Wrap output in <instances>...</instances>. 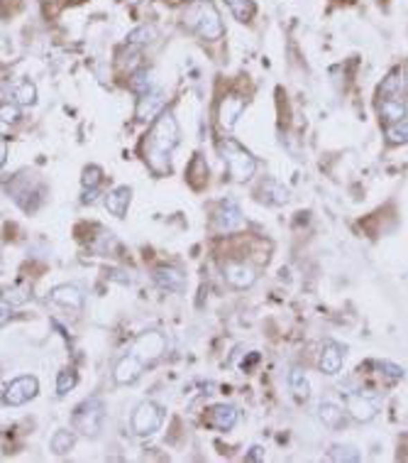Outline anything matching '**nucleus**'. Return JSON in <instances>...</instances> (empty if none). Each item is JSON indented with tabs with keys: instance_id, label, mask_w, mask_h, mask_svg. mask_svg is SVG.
<instances>
[{
	"instance_id": "f257e3e1",
	"label": "nucleus",
	"mask_w": 408,
	"mask_h": 463,
	"mask_svg": "<svg viewBox=\"0 0 408 463\" xmlns=\"http://www.w3.org/2000/svg\"><path fill=\"white\" fill-rule=\"evenodd\" d=\"M179 145V123L169 110H161L152 125L150 135L145 140V160L152 167V172L169 174L171 172V152Z\"/></svg>"
},
{
	"instance_id": "f03ea898",
	"label": "nucleus",
	"mask_w": 408,
	"mask_h": 463,
	"mask_svg": "<svg viewBox=\"0 0 408 463\" xmlns=\"http://www.w3.org/2000/svg\"><path fill=\"white\" fill-rule=\"evenodd\" d=\"M184 25L188 30L198 32L206 40H220L222 37V20L211 0H196L184 12Z\"/></svg>"
},
{
	"instance_id": "7ed1b4c3",
	"label": "nucleus",
	"mask_w": 408,
	"mask_h": 463,
	"mask_svg": "<svg viewBox=\"0 0 408 463\" xmlns=\"http://www.w3.org/2000/svg\"><path fill=\"white\" fill-rule=\"evenodd\" d=\"M379 113L389 123H401L406 118V101H403V81L398 71H391L379 86Z\"/></svg>"
},
{
	"instance_id": "20e7f679",
	"label": "nucleus",
	"mask_w": 408,
	"mask_h": 463,
	"mask_svg": "<svg viewBox=\"0 0 408 463\" xmlns=\"http://www.w3.org/2000/svg\"><path fill=\"white\" fill-rule=\"evenodd\" d=\"M220 152H222L225 165H228L230 177L238 179V182H247V179L257 172V160H254L240 142H235L233 137H225V140L220 142Z\"/></svg>"
},
{
	"instance_id": "39448f33",
	"label": "nucleus",
	"mask_w": 408,
	"mask_h": 463,
	"mask_svg": "<svg viewBox=\"0 0 408 463\" xmlns=\"http://www.w3.org/2000/svg\"><path fill=\"white\" fill-rule=\"evenodd\" d=\"M103 416H105V407L100 402V397H88L73 412V429L78 434H86V437H96L103 427Z\"/></svg>"
},
{
	"instance_id": "423d86ee",
	"label": "nucleus",
	"mask_w": 408,
	"mask_h": 463,
	"mask_svg": "<svg viewBox=\"0 0 408 463\" xmlns=\"http://www.w3.org/2000/svg\"><path fill=\"white\" fill-rule=\"evenodd\" d=\"M161 422H164V410H161L157 402H142L137 410H134L132 419H130V427L134 434L140 437H150V434L159 432Z\"/></svg>"
},
{
	"instance_id": "0eeeda50",
	"label": "nucleus",
	"mask_w": 408,
	"mask_h": 463,
	"mask_svg": "<svg viewBox=\"0 0 408 463\" xmlns=\"http://www.w3.org/2000/svg\"><path fill=\"white\" fill-rule=\"evenodd\" d=\"M164 351H166V339L159 331H150V333H142L140 339L134 341L130 353H132L134 358H140L145 365H152L164 355Z\"/></svg>"
},
{
	"instance_id": "6e6552de",
	"label": "nucleus",
	"mask_w": 408,
	"mask_h": 463,
	"mask_svg": "<svg viewBox=\"0 0 408 463\" xmlns=\"http://www.w3.org/2000/svg\"><path fill=\"white\" fill-rule=\"evenodd\" d=\"M379 407H382V400L372 392H347V412L357 422H372Z\"/></svg>"
},
{
	"instance_id": "1a4fd4ad",
	"label": "nucleus",
	"mask_w": 408,
	"mask_h": 463,
	"mask_svg": "<svg viewBox=\"0 0 408 463\" xmlns=\"http://www.w3.org/2000/svg\"><path fill=\"white\" fill-rule=\"evenodd\" d=\"M39 385H37V378L32 375H22V378H15L12 382H8L6 392H3V402L10 407H20L25 402H30L32 397L37 395Z\"/></svg>"
},
{
	"instance_id": "9d476101",
	"label": "nucleus",
	"mask_w": 408,
	"mask_h": 463,
	"mask_svg": "<svg viewBox=\"0 0 408 463\" xmlns=\"http://www.w3.org/2000/svg\"><path fill=\"white\" fill-rule=\"evenodd\" d=\"M242 224H245L242 211H240L238 201L225 199L215 211V230H220V233H233V230L242 228Z\"/></svg>"
},
{
	"instance_id": "9b49d317",
	"label": "nucleus",
	"mask_w": 408,
	"mask_h": 463,
	"mask_svg": "<svg viewBox=\"0 0 408 463\" xmlns=\"http://www.w3.org/2000/svg\"><path fill=\"white\" fill-rule=\"evenodd\" d=\"M145 368H147V365L142 363L140 358H134L132 353H127L118 365H115L113 378H115V382H118V385H130V382H134L142 373H145Z\"/></svg>"
},
{
	"instance_id": "f8f14e48",
	"label": "nucleus",
	"mask_w": 408,
	"mask_h": 463,
	"mask_svg": "<svg viewBox=\"0 0 408 463\" xmlns=\"http://www.w3.org/2000/svg\"><path fill=\"white\" fill-rule=\"evenodd\" d=\"M342 360H345V348L335 341H326L321 351V370L326 375H337L342 368Z\"/></svg>"
},
{
	"instance_id": "ddd939ff",
	"label": "nucleus",
	"mask_w": 408,
	"mask_h": 463,
	"mask_svg": "<svg viewBox=\"0 0 408 463\" xmlns=\"http://www.w3.org/2000/svg\"><path fill=\"white\" fill-rule=\"evenodd\" d=\"M208 424L220 432H230L238 424V410L233 405H215L208 412Z\"/></svg>"
},
{
	"instance_id": "4468645a",
	"label": "nucleus",
	"mask_w": 408,
	"mask_h": 463,
	"mask_svg": "<svg viewBox=\"0 0 408 463\" xmlns=\"http://www.w3.org/2000/svg\"><path fill=\"white\" fill-rule=\"evenodd\" d=\"M161 110H164V94L152 89L140 96V103H137V120H152L154 115H159Z\"/></svg>"
},
{
	"instance_id": "2eb2a0df",
	"label": "nucleus",
	"mask_w": 408,
	"mask_h": 463,
	"mask_svg": "<svg viewBox=\"0 0 408 463\" xmlns=\"http://www.w3.org/2000/svg\"><path fill=\"white\" fill-rule=\"evenodd\" d=\"M225 280H228L235 289H245V287L254 285L257 275H254L252 267L245 265V262H230V265H225Z\"/></svg>"
},
{
	"instance_id": "dca6fc26",
	"label": "nucleus",
	"mask_w": 408,
	"mask_h": 463,
	"mask_svg": "<svg viewBox=\"0 0 408 463\" xmlns=\"http://www.w3.org/2000/svg\"><path fill=\"white\" fill-rule=\"evenodd\" d=\"M154 282L166 292H181L186 287V277H184L181 270H176V267H157Z\"/></svg>"
},
{
	"instance_id": "f3484780",
	"label": "nucleus",
	"mask_w": 408,
	"mask_h": 463,
	"mask_svg": "<svg viewBox=\"0 0 408 463\" xmlns=\"http://www.w3.org/2000/svg\"><path fill=\"white\" fill-rule=\"evenodd\" d=\"M52 302L62 304V307H66V309H81L83 294L76 285H59L52 289Z\"/></svg>"
},
{
	"instance_id": "a211bd4d",
	"label": "nucleus",
	"mask_w": 408,
	"mask_h": 463,
	"mask_svg": "<svg viewBox=\"0 0 408 463\" xmlns=\"http://www.w3.org/2000/svg\"><path fill=\"white\" fill-rule=\"evenodd\" d=\"M130 196H132L130 187H118V189H113V192H110L108 196H105V208H108V211H110V214H113V216L123 219V216L127 214Z\"/></svg>"
},
{
	"instance_id": "6ab92c4d",
	"label": "nucleus",
	"mask_w": 408,
	"mask_h": 463,
	"mask_svg": "<svg viewBox=\"0 0 408 463\" xmlns=\"http://www.w3.org/2000/svg\"><path fill=\"white\" fill-rule=\"evenodd\" d=\"M318 416H321L323 424L330 429H340L342 424H345V412H342V407H337L335 402H321Z\"/></svg>"
},
{
	"instance_id": "aec40b11",
	"label": "nucleus",
	"mask_w": 408,
	"mask_h": 463,
	"mask_svg": "<svg viewBox=\"0 0 408 463\" xmlns=\"http://www.w3.org/2000/svg\"><path fill=\"white\" fill-rule=\"evenodd\" d=\"M289 385H291V392H294L296 400L305 402L310 397V385H308V378L303 375V370L294 368L289 375Z\"/></svg>"
},
{
	"instance_id": "412c9836",
	"label": "nucleus",
	"mask_w": 408,
	"mask_h": 463,
	"mask_svg": "<svg viewBox=\"0 0 408 463\" xmlns=\"http://www.w3.org/2000/svg\"><path fill=\"white\" fill-rule=\"evenodd\" d=\"M0 302L10 304V307H20V304L30 302V289H27L25 285H17V287H12V289H6L3 292V297H0Z\"/></svg>"
},
{
	"instance_id": "4be33fe9",
	"label": "nucleus",
	"mask_w": 408,
	"mask_h": 463,
	"mask_svg": "<svg viewBox=\"0 0 408 463\" xmlns=\"http://www.w3.org/2000/svg\"><path fill=\"white\" fill-rule=\"evenodd\" d=\"M73 441H76V437L71 432H57L52 437V451L64 456V453H69L73 448Z\"/></svg>"
},
{
	"instance_id": "5701e85b",
	"label": "nucleus",
	"mask_w": 408,
	"mask_h": 463,
	"mask_svg": "<svg viewBox=\"0 0 408 463\" xmlns=\"http://www.w3.org/2000/svg\"><path fill=\"white\" fill-rule=\"evenodd\" d=\"M157 37V30L152 25H142L127 35V44H147Z\"/></svg>"
},
{
	"instance_id": "b1692460",
	"label": "nucleus",
	"mask_w": 408,
	"mask_h": 463,
	"mask_svg": "<svg viewBox=\"0 0 408 463\" xmlns=\"http://www.w3.org/2000/svg\"><path fill=\"white\" fill-rule=\"evenodd\" d=\"M230 10L238 20H249L254 15V3L252 0H228Z\"/></svg>"
},
{
	"instance_id": "393cba45",
	"label": "nucleus",
	"mask_w": 408,
	"mask_h": 463,
	"mask_svg": "<svg viewBox=\"0 0 408 463\" xmlns=\"http://www.w3.org/2000/svg\"><path fill=\"white\" fill-rule=\"evenodd\" d=\"M387 140L391 142V145H406L408 142V123L406 120H401V123L391 125L387 131Z\"/></svg>"
},
{
	"instance_id": "a878e982",
	"label": "nucleus",
	"mask_w": 408,
	"mask_h": 463,
	"mask_svg": "<svg viewBox=\"0 0 408 463\" xmlns=\"http://www.w3.org/2000/svg\"><path fill=\"white\" fill-rule=\"evenodd\" d=\"M328 458L330 461H350V463H355V461H360V451H355L352 446H332L330 448V453H328Z\"/></svg>"
},
{
	"instance_id": "bb28decb",
	"label": "nucleus",
	"mask_w": 408,
	"mask_h": 463,
	"mask_svg": "<svg viewBox=\"0 0 408 463\" xmlns=\"http://www.w3.org/2000/svg\"><path fill=\"white\" fill-rule=\"evenodd\" d=\"M130 86H132L137 94H147V91L154 89V83H152V74L150 71H137L132 76V81H130Z\"/></svg>"
},
{
	"instance_id": "cd10ccee",
	"label": "nucleus",
	"mask_w": 408,
	"mask_h": 463,
	"mask_svg": "<svg viewBox=\"0 0 408 463\" xmlns=\"http://www.w3.org/2000/svg\"><path fill=\"white\" fill-rule=\"evenodd\" d=\"M35 96H37V91H35V86H32L30 81H22L20 86L15 89V101H17V103H22V106L35 103Z\"/></svg>"
},
{
	"instance_id": "c85d7f7f",
	"label": "nucleus",
	"mask_w": 408,
	"mask_h": 463,
	"mask_svg": "<svg viewBox=\"0 0 408 463\" xmlns=\"http://www.w3.org/2000/svg\"><path fill=\"white\" fill-rule=\"evenodd\" d=\"M73 385H76V373H73V370H62L59 378H57V392L59 395H66Z\"/></svg>"
},
{
	"instance_id": "c756f323",
	"label": "nucleus",
	"mask_w": 408,
	"mask_h": 463,
	"mask_svg": "<svg viewBox=\"0 0 408 463\" xmlns=\"http://www.w3.org/2000/svg\"><path fill=\"white\" fill-rule=\"evenodd\" d=\"M100 179H103V172H100V167H96V165H91L83 172V187L91 192V189H98V184H100Z\"/></svg>"
},
{
	"instance_id": "7c9ffc66",
	"label": "nucleus",
	"mask_w": 408,
	"mask_h": 463,
	"mask_svg": "<svg viewBox=\"0 0 408 463\" xmlns=\"http://www.w3.org/2000/svg\"><path fill=\"white\" fill-rule=\"evenodd\" d=\"M374 365H377V370H384V375H387V378H391V380H398V378H403V368L389 363V360H379V363H374Z\"/></svg>"
},
{
	"instance_id": "2f4dec72",
	"label": "nucleus",
	"mask_w": 408,
	"mask_h": 463,
	"mask_svg": "<svg viewBox=\"0 0 408 463\" xmlns=\"http://www.w3.org/2000/svg\"><path fill=\"white\" fill-rule=\"evenodd\" d=\"M17 118H20V110H17V106H10V103L0 106V120H3V123H15Z\"/></svg>"
},
{
	"instance_id": "473e14b6",
	"label": "nucleus",
	"mask_w": 408,
	"mask_h": 463,
	"mask_svg": "<svg viewBox=\"0 0 408 463\" xmlns=\"http://www.w3.org/2000/svg\"><path fill=\"white\" fill-rule=\"evenodd\" d=\"M267 187L274 189V192H272V201H274V203H284L286 199H289V192H286V189H281V187H276V182H267Z\"/></svg>"
},
{
	"instance_id": "72a5a7b5",
	"label": "nucleus",
	"mask_w": 408,
	"mask_h": 463,
	"mask_svg": "<svg viewBox=\"0 0 408 463\" xmlns=\"http://www.w3.org/2000/svg\"><path fill=\"white\" fill-rule=\"evenodd\" d=\"M10 317H12V307L6 302H0V326H6V323L10 321Z\"/></svg>"
},
{
	"instance_id": "f704fd0d",
	"label": "nucleus",
	"mask_w": 408,
	"mask_h": 463,
	"mask_svg": "<svg viewBox=\"0 0 408 463\" xmlns=\"http://www.w3.org/2000/svg\"><path fill=\"white\" fill-rule=\"evenodd\" d=\"M262 458H264V451H262V448H259V446H252V448H249L247 456H245V461H262Z\"/></svg>"
},
{
	"instance_id": "c9c22d12",
	"label": "nucleus",
	"mask_w": 408,
	"mask_h": 463,
	"mask_svg": "<svg viewBox=\"0 0 408 463\" xmlns=\"http://www.w3.org/2000/svg\"><path fill=\"white\" fill-rule=\"evenodd\" d=\"M6 157H8V142H6V137L0 135V167L6 165Z\"/></svg>"
},
{
	"instance_id": "e433bc0d",
	"label": "nucleus",
	"mask_w": 408,
	"mask_h": 463,
	"mask_svg": "<svg viewBox=\"0 0 408 463\" xmlns=\"http://www.w3.org/2000/svg\"><path fill=\"white\" fill-rule=\"evenodd\" d=\"M406 89H408V69H406Z\"/></svg>"
}]
</instances>
